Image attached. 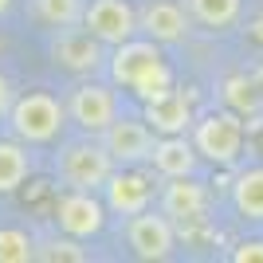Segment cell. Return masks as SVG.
Wrapping results in <instances>:
<instances>
[{
  "label": "cell",
  "mask_w": 263,
  "mask_h": 263,
  "mask_svg": "<svg viewBox=\"0 0 263 263\" xmlns=\"http://www.w3.org/2000/svg\"><path fill=\"white\" fill-rule=\"evenodd\" d=\"M106 71H110V79H114L118 87H126L142 102L173 87V71H169V63H165V55H161V44L149 40V35H145V40L134 35V40L118 44L110 51Z\"/></svg>",
  "instance_id": "obj_1"
},
{
  "label": "cell",
  "mask_w": 263,
  "mask_h": 263,
  "mask_svg": "<svg viewBox=\"0 0 263 263\" xmlns=\"http://www.w3.org/2000/svg\"><path fill=\"white\" fill-rule=\"evenodd\" d=\"M114 169L118 165L110 157L102 134H83L75 142H67L59 149V157H55V173H59L63 189H90V193H99Z\"/></svg>",
  "instance_id": "obj_2"
},
{
  "label": "cell",
  "mask_w": 263,
  "mask_h": 263,
  "mask_svg": "<svg viewBox=\"0 0 263 263\" xmlns=\"http://www.w3.org/2000/svg\"><path fill=\"white\" fill-rule=\"evenodd\" d=\"M67 118H71V114H67V102H59L51 90H28V95H20L16 106H12V114H8L12 134L28 145L55 142Z\"/></svg>",
  "instance_id": "obj_3"
},
{
  "label": "cell",
  "mask_w": 263,
  "mask_h": 263,
  "mask_svg": "<svg viewBox=\"0 0 263 263\" xmlns=\"http://www.w3.org/2000/svg\"><path fill=\"white\" fill-rule=\"evenodd\" d=\"M193 142L197 154L209 157L212 165H236L243 154V126L236 110H212L193 122Z\"/></svg>",
  "instance_id": "obj_4"
},
{
  "label": "cell",
  "mask_w": 263,
  "mask_h": 263,
  "mask_svg": "<svg viewBox=\"0 0 263 263\" xmlns=\"http://www.w3.org/2000/svg\"><path fill=\"white\" fill-rule=\"evenodd\" d=\"M106 200H99L90 189H67L55 197V224L59 232L75 236V240H95L106 228Z\"/></svg>",
  "instance_id": "obj_5"
},
{
  "label": "cell",
  "mask_w": 263,
  "mask_h": 263,
  "mask_svg": "<svg viewBox=\"0 0 263 263\" xmlns=\"http://www.w3.org/2000/svg\"><path fill=\"white\" fill-rule=\"evenodd\" d=\"M154 197H157V185L142 165H118V169L110 173V181L102 185L106 209L114 212V216H126V220L145 212L154 204Z\"/></svg>",
  "instance_id": "obj_6"
},
{
  "label": "cell",
  "mask_w": 263,
  "mask_h": 263,
  "mask_svg": "<svg viewBox=\"0 0 263 263\" xmlns=\"http://www.w3.org/2000/svg\"><path fill=\"white\" fill-rule=\"evenodd\" d=\"M51 59L71 75H99L102 67H110L106 44L95 40V35L79 24V28H63L51 44Z\"/></svg>",
  "instance_id": "obj_7"
},
{
  "label": "cell",
  "mask_w": 263,
  "mask_h": 263,
  "mask_svg": "<svg viewBox=\"0 0 263 263\" xmlns=\"http://www.w3.org/2000/svg\"><path fill=\"white\" fill-rule=\"evenodd\" d=\"M83 28L95 40H102L106 47H118L142 32L138 12H134L130 0H90L87 12H83Z\"/></svg>",
  "instance_id": "obj_8"
},
{
  "label": "cell",
  "mask_w": 263,
  "mask_h": 263,
  "mask_svg": "<svg viewBox=\"0 0 263 263\" xmlns=\"http://www.w3.org/2000/svg\"><path fill=\"white\" fill-rule=\"evenodd\" d=\"M67 114L83 134H106L118 122V99L102 83H79L67 99Z\"/></svg>",
  "instance_id": "obj_9"
},
{
  "label": "cell",
  "mask_w": 263,
  "mask_h": 263,
  "mask_svg": "<svg viewBox=\"0 0 263 263\" xmlns=\"http://www.w3.org/2000/svg\"><path fill=\"white\" fill-rule=\"evenodd\" d=\"M126 243L138 259H169L177 248V232H173V220L165 212L145 209L138 216L126 220Z\"/></svg>",
  "instance_id": "obj_10"
},
{
  "label": "cell",
  "mask_w": 263,
  "mask_h": 263,
  "mask_svg": "<svg viewBox=\"0 0 263 263\" xmlns=\"http://www.w3.org/2000/svg\"><path fill=\"white\" fill-rule=\"evenodd\" d=\"M157 138H161V134H157L145 118H118L106 134H102V142H106L114 165H145V161H154Z\"/></svg>",
  "instance_id": "obj_11"
},
{
  "label": "cell",
  "mask_w": 263,
  "mask_h": 263,
  "mask_svg": "<svg viewBox=\"0 0 263 263\" xmlns=\"http://www.w3.org/2000/svg\"><path fill=\"white\" fill-rule=\"evenodd\" d=\"M142 118L165 138V134H189L193 122H197V114H193V99H189L185 90L169 87L161 95H154V99H145Z\"/></svg>",
  "instance_id": "obj_12"
},
{
  "label": "cell",
  "mask_w": 263,
  "mask_h": 263,
  "mask_svg": "<svg viewBox=\"0 0 263 263\" xmlns=\"http://www.w3.org/2000/svg\"><path fill=\"white\" fill-rule=\"evenodd\" d=\"M204 209H209V189L193 181V177H173L165 181L161 193V212L177 224H193V220H204Z\"/></svg>",
  "instance_id": "obj_13"
},
{
  "label": "cell",
  "mask_w": 263,
  "mask_h": 263,
  "mask_svg": "<svg viewBox=\"0 0 263 263\" xmlns=\"http://www.w3.org/2000/svg\"><path fill=\"white\" fill-rule=\"evenodd\" d=\"M138 24L142 32L157 44H177L189 35V12L177 4V0H149L142 12H138Z\"/></svg>",
  "instance_id": "obj_14"
},
{
  "label": "cell",
  "mask_w": 263,
  "mask_h": 263,
  "mask_svg": "<svg viewBox=\"0 0 263 263\" xmlns=\"http://www.w3.org/2000/svg\"><path fill=\"white\" fill-rule=\"evenodd\" d=\"M197 142L189 134H165L157 138V149H154V173L161 181H173V177H193L197 173Z\"/></svg>",
  "instance_id": "obj_15"
},
{
  "label": "cell",
  "mask_w": 263,
  "mask_h": 263,
  "mask_svg": "<svg viewBox=\"0 0 263 263\" xmlns=\"http://www.w3.org/2000/svg\"><path fill=\"white\" fill-rule=\"evenodd\" d=\"M32 173V154H28V142H20L16 134L12 138H0V197H8L28 181Z\"/></svg>",
  "instance_id": "obj_16"
},
{
  "label": "cell",
  "mask_w": 263,
  "mask_h": 263,
  "mask_svg": "<svg viewBox=\"0 0 263 263\" xmlns=\"http://www.w3.org/2000/svg\"><path fill=\"white\" fill-rule=\"evenodd\" d=\"M232 209L243 220H263V165L240 169L232 181Z\"/></svg>",
  "instance_id": "obj_17"
},
{
  "label": "cell",
  "mask_w": 263,
  "mask_h": 263,
  "mask_svg": "<svg viewBox=\"0 0 263 263\" xmlns=\"http://www.w3.org/2000/svg\"><path fill=\"white\" fill-rule=\"evenodd\" d=\"M240 8H243V0H189V16L200 28H209V32L232 28V24L240 20Z\"/></svg>",
  "instance_id": "obj_18"
},
{
  "label": "cell",
  "mask_w": 263,
  "mask_h": 263,
  "mask_svg": "<svg viewBox=\"0 0 263 263\" xmlns=\"http://www.w3.org/2000/svg\"><path fill=\"white\" fill-rule=\"evenodd\" d=\"M83 12H87V0H32V16L55 32L83 24Z\"/></svg>",
  "instance_id": "obj_19"
},
{
  "label": "cell",
  "mask_w": 263,
  "mask_h": 263,
  "mask_svg": "<svg viewBox=\"0 0 263 263\" xmlns=\"http://www.w3.org/2000/svg\"><path fill=\"white\" fill-rule=\"evenodd\" d=\"M40 259V248L24 228H0V263H32Z\"/></svg>",
  "instance_id": "obj_20"
},
{
  "label": "cell",
  "mask_w": 263,
  "mask_h": 263,
  "mask_svg": "<svg viewBox=\"0 0 263 263\" xmlns=\"http://www.w3.org/2000/svg\"><path fill=\"white\" fill-rule=\"evenodd\" d=\"M224 102H228L236 114H259V95L252 87V75H232L224 83Z\"/></svg>",
  "instance_id": "obj_21"
},
{
  "label": "cell",
  "mask_w": 263,
  "mask_h": 263,
  "mask_svg": "<svg viewBox=\"0 0 263 263\" xmlns=\"http://www.w3.org/2000/svg\"><path fill=\"white\" fill-rule=\"evenodd\" d=\"M79 243H83V240H75V236H67V232H63V240H51V243L40 248V259H75V263H83L87 252H83Z\"/></svg>",
  "instance_id": "obj_22"
},
{
  "label": "cell",
  "mask_w": 263,
  "mask_h": 263,
  "mask_svg": "<svg viewBox=\"0 0 263 263\" xmlns=\"http://www.w3.org/2000/svg\"><path fill=\"white\" fill-rule=\"evenodd\" d=\"M232 263H263V240H240L228 252Z\"/></svg>",
  "instance_id": "obj_23"
},
{
  "label": "cell",
  "mask_w": 263,
  "mask_h": 263,
  "mask_svg": "<svg viewBox=\"0 0 263 263\" xmlns=\"http://www.w3.org/2000/svg\"><path fill=\"white\" fill-rule=\"evenodd\" d=\"M12 106H16V90H12L8 75H0V118H8Z\"/></svg>",
  "instance_id": "obj_24"
},
{
  "label": "cell",
  "mask_w": 263,
  "mask_h": 263,
  "mask_svg": "<svg viewBox=\"0 0 263 263\" xmlns=\"http://www.w3.org/2000/svg\"><path fill=\"white\" fill-rule=\"evenodd\" d=\"M252 87H255V95H259V106H263V63L252 71Z\"/></svg>",
  "instance_id": "obj_25"
},
{
  "label": "cell",
  "mask_w": 263,
  "mask_h": 263,
  "mask_svg": "<svg viewBox=\"0 0 263 263\" xmlns=\"http://www.w3.org/2000/svg\"><path fill=\"white\" fill-rule=\"evenodd\" d=\"M252 35H255V40H263V16H259V20H255V28H252Z\"/></svg>",
  "instance_id": "obj_26"
},
{
  "label": "cell",
  "mask_w": 263,
  "mask_h": 263,
  "mask_svg": "<svg viewBox=\"0 0 263 263\" xmlns=\"http://www.w3.org/2000/svg\"><path fill=\"white\" fill-rule=\"evenodd\" d=\"M12 12V0H0V16H8Z\"/></svg>",
  "instance_id": "obj_27"
}]
</instances>
